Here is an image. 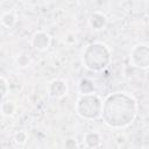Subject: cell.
<instances>
[{
	"mask_svg": "<svg viewBox=\"0 0 149 149\" xmlns=\"http://www.w3.org/2000/svg\"><path fill=\"white\" fill-rule=\"evenodd\" d=\"M50 44V36L45 33H36L33 37V45L37 50H45Z\"/></svg>",
	"mask_w": 149,
	"mask_h": 149,
	"instance_id": "obj_3",
	"label": "cell"
},
{
	"mask_svg": "<svg viewBox=\"0 0 149 149\" xmlns=\"http://www.w3.org/2000/svg\"><path fill=\"white\" fill-rule=\"evenodd\" d=\"M83 104L81 108H77L78 109V114L83 118H97L100 115V111H101V106H100V101L97 97L94 95H84L79 99Z\"/></svg>",
	"mask_w": 149,
	"mask_h": 149,
	"instance_id": "obj_1",
	"label": "cell"
},
{
	"mask_svg": "<svg viewBox=\"0 0 149 149\" xmlns=\"http://www.w3.org/2000/svg\"><path fill=\"white\" fill-rule=\"evenodd\" d=\"M68 91V85L64 80L61 79H55L50 83L49 86V94L54 98H61L64 94H66Z\"/></svg>",
	"mask_w": 149,
	"mask_h": 149,
	"instance_id": "obj_2",
	"label": "cell"
},
{
	"mask_svg": "<svg viewBox=\"0 0 149 149\" xmlns=\"http://www.w3.org/2000/svg\"><path fill=\"white\" fill-rule=\"evenodd\" d=\"M26 141H27V135H26V133H23V132L16 133V135H15V142H16L17 144H23Z\"/></svg>",
	"mask_w": 149,
	"mask_h": 149,
	"instance_id": "obj_4",
	"label": "cell"
}]
</instances>
